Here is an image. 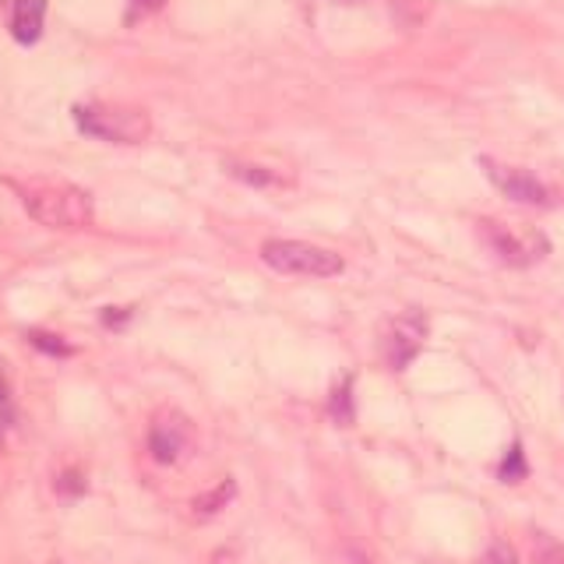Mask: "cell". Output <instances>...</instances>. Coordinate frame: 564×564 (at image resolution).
<instances>
[{"label":"cell","mask_w":564,"mask_h":564,"mask_svg":"<svg viewBox=\"0 0 564 564\" xmlns=\"http://www.w3.org/2000/svg\"><path fill=\"white\" fill-rule=\"evenodd\" d=\"M28 342L39 350V353H50V356H71V346L60 336L54 332H28Z\"/></svg>","instance_id":"4fadbf2b"},{"label":"cell","mask_w":564,"mask_h":564,"mask_svg":"<svg viewBox=\"0 0 564 564\" xmlns=\"http://www.w3.org/2000/svg\"><path fill=\"white\" fill-rule=\"evenodd\" d=\"M128 318H131V310H120V307H109L106 315H103L106 325H120V321H128Z\"/></svg>","instance_id":"ac0fdd59"},{"label":"cell","mask_w":564,"mask_h":564,"mask_svg":"<svg viewBox=\"0 0 564 564\" xmlns=\"http://www.w3.org/2000/svg\"><path fill=\"white\" fill-rule=\"evenodd\" d=\"M427 342V318L420 310H406L388 321L385 336H381V353L388 360L391 371H406L416 360V353Z\"/></svg>","instance_id":"5b68a950"},{"label":"cell","mask_w":564,"mask_h":564,"mask_svg":"<svg viewBox=\"0 0 564 564\" xmlns=\"http://www.w3.org/2000/svg\"><path fill=\"white\" fill-rule=\"evenodd\" d=\"M233 494H237V483H233V480H223L219 487H212V491H205V494H198L191 508H195L198 519H212V515H219V512H223V508L230 505Z\"/></svg>","instance_id":"9c48e42d"},{"label":"cell","mask_w":564,"mask_h":564,"mask_svg":"<svg viewBox=\"0 0 564 564\" xmlns=\"http://www.w3.org/2000/svg\"><path fill=\"white\" fill-rule=\"evenodd\" d=\"M487 561H491V564H519V557H515V551H512L508 543H494Z\"/></svg>","instance_id":"e0dca14e"},{"label":"cell","mask_w":564,"mask_h":564,"mask_svg":"<svg viewBox=\"0 0 564 564\" xmlns=\"http://www.w3.org/2000/svg\"><path fill=\"white\" fill-rule=\"evenodd\" d=\"M46 0H14L11 4V36L19 43H36L43 36Z\"/></svg>","instance_id":"ba28073f"},{"label":"cell","mask_w":564,"mask_h":564,"mask_svg":"<svg viewBox=\"0 0 564 564\" xmlns=\"http://www.w3.org/2000/svg\"><path fill=\"white\" fill-rule=\"evenodd\" d=\"M166 4V0H131V8H128V22H138V19H145V14H155Z\"/></svg>","instance_id":"2e32d148"},{"label":"cell","mask_w":564,"mask_h":564,"mask_svg":"<svg viewBox=\"0 0 564 564\" xmlns=\"http://www.w3.org/2000/svg\"><path fill=\"white\" fill-rule=\"evenodd\" d=\"M261 261L282 275H310L328 279L342 272V258L336 250H325L304 240H269L261 247Z\"/></svg>","instance_id":"3957f363"},{"label":"cell","mask_w":564,"mask_h":564,"mask_svg":"<svg viewBox=\"0 0 564 564\" xmlns=\"http://www.w3.org/2000/svg\"><path fill=\"white\" fill-rule=\"evenodd\" d=\"M328 413H332L342 427H350V423H353V381L350 378L339 385V391L332 399H328Z\"/></svg>","instance_id":"30bf717a"},{"label":"cell","mask_w":564,"mask_h":564,"mask_svg":"<svg viewBox=\"0 0 564 564\" xmlns=\"http://www.w3.org/2000/svg\"><path fill=\"white\" fill-rule=\"evenodd\" d=\"M483 174L487 180L497 187L501 195L519 201V205H551V191L529 174V169H519V166H505L497 160H480Z\"/></svg>","instance_id":"8992f818"},{"label":"cell","mask_w":564,"mask_h":564,"mask_svg":"<svg viewBox=\"0 0 564 564\" xmlns=\"http://www.w3.org/2000/svg\"><path fill=\"white\" fill-rule=\"evenodd\" d=\"M226 169L237 180H247V184H255V187H272L279 184V177L272 174V169H265V166H250V163H226Z\"/></svg>","instance_id":"8fae6325"},{"label":"cell","mask_w":564,"mask_h":564,"mask_svg":"<svg viewBox=\"0 0 564 564\" xmlns=\"http://www.w3.org/2000/svg\"><path fill=\"white\" fill-rule=\"evenodd\" d=\"M480 237L487 240V247L505 265H532L547 255V240L537 230H515L508 223H494V219H483L480 223Z\"/></svg>","instance_id":"277c9868"},{"label":"cell","mask_w":564,"mask_h":564,"mask_svg":"<svg viewBox=\"0 0 564 564\" xmlns=\"http://www.w3.org/2000/svg\"><path fill=\"white\" fill-rule=\"evenodd\" d=\"M78 131L109 145H141L152 134V120L141 106L128 103H82L71 109Z\"/></svg>","instance_id":"7a4b0ae2"},{"label":"cell","mask_w":564,"mask_h":564,"mask_svg":"<svg viewBox=\"0 0 564 564\" xmlns=\"http://www.w3.org/2000/svg\"><path fill=\"white\" fill-rule=\"evenodd\" d=\"M57 494H64V497H78V494H85V480L78 469H68V473H60L57 480Z\"/></svg>","instance_id":"9a60e30c"},{"label":"cell","mask_w":564,"mask_h":564,"mask_svg":"<svg viewBox=\"0 0 564 564\" xmlns=\"http://www.w3.org/2000/svg\"><path fill=\"white\" fill-rule=\"evenodd\" d=\"M346 4H350V0H346Z\"/></svg>","instance_id":"d6986e66"},{"label":"cell","mask_w":564,"mask_h":564,"mask_svg":"<svg viewBox=\"0 0 564 564\" xmlns=\"http://www.w3.org/2000/svg\"><path fill=\"white\" fill-rule=\"evenodd\" d=\"M191 448V423H187L180 413H163L155 416L152 431H149V451L155 462H177L184 459V451Z\"/></svg>","instance_id":"52a82bcc"},{"label":"cell","mask_w":564,"mask_h":564,"mask_svg":"<svg viewBox=\"0 0 564 564\" xmlns=\"http://www.w3.org/2000/svg\"><path fill=\"white\" fill-rule=\"evenodd\" d=\"M25 212L50 230H85L92 226V198L68 180H25L19 184Z\"/></svg>","instance_id":"6da1fadb"},{"label":"cell","mask_w":564,"mask_h":564,"mask_svg":"<svg viewBox=\"0 0 564 564\" xmlns=\"http://www.w3.org/2000/svg\"><path fill=\"white\" fill-rule=\"evenodd\" d=\"M526 459H522V448L519 445H512V451H508V459L501 462V480L505 483H519V480H526Z\"/></svg>","instance_id":"5bb4252c"},{"label":"cell","mask_w":564,"mask_h":564,"mask_svg":"<svg viewBox=\"0 0 564 564\" xmlns=\"http://www.w3.org/2000/svg\"><path fill=\"white\" fill-rule=\"evenodd\" d=\"M532 561L537 564H564V547L551 537H537V543H532Z\"/></svg>","instance_id":"7c38bea8"}]
</instances>
